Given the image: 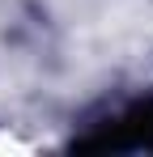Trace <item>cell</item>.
<instances>
[{"label":"cell","instance_id":"obj_1","mask_svg":"<svg viewBox=\"0 0 153 157\" xmlns=\"http://www.w3.org/2000/svg\"><path fill=\"white\" fill-rule=\"evenodd\" d=\"M81 144H89V149H153V106H132L124 115H115L102 136H89Z\"/></svg>","mask_w":153,"mask_h":157}]
</instances>
